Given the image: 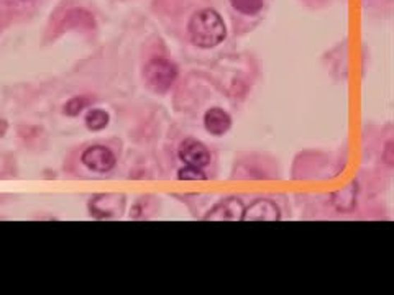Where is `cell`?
Returning <instances> with one entry per match:
<instances>
[{
  "instance_id": "6da1fadb",
  "label": "cell",
  "mask_w": 394,
  "mask_h": 295,
  "mask_svg": "<svg viewBox=\"0 0 394 295\" xmlns=\"http://www.w3.org/2000/svg\"><path fill=\"white\" fill-rule=\"evenodd\" d=\"M189 37L199 48H214L227 37L226 23L221 15L212 8H204L189 20Z\"/></svg>"
},
{
  "instance_id": "7a4b0ae2",
  "label": "cell",
  "mask_w": 394,
  "mask_h": 295,
  "mask_svg": "<svg viewBox=\"0 0 394 295\" xmlns=\"http://www.w3.org/2000/svg\"><path fill=\"white\" fill-rule=\"evenodd\" d=\"M144 82L154 92L164 94L169 91L178 77V69L171 61L163 58H154L147 63L143 71Z\"/></svg>"
},
{
  "instance_id": "3957f363",
  "label": "cell",
  "mask_w": 394,
  "mask_h": 295,
  "mask_svg": "<svg viewBox=\"0 0 394 295\" xmlns=\"http://www.w3.org/2000/svg\"><path fill=\"white\" fill-rule=\"evenodd\" d=\"M81 161L87 169L94 172H111L116 168V154L106 146H91L82 153Z\"/></svg>"
},
{
  "instance_id": "277c9868",
  "label": "cell",
  "mask_w": 394,
  "mask_h": 295,
  "mask_svg": "<svg viewBox=\"0 0 394 295\" xmlns=\"http://www.w3.org/2000/svg\"><path fill=\"white\" fill-rule=\"evenodd\" d=\"M179 158L186 166H194V168H206L211 163V153L209 149L204 146L201 142L194 138L184 139L179 146Z\"/></svg>"
},
{
  "instance_id": "5b68a950",
  "label": "cell",
  "mask_w": 394,
  "mask_h": 295,
  "mask_svg": "<svg viewBox=\"0 0 394 295\" xmlns=\"http://www.w3.org/2000/svg\"><path fill=\"white\" fill-rule=\"evenodd\" d=\"M243 205L238 199L230 197L218 202L211 212H209L204 220L206 222H237L243 217Z\"/></svg>"
},
{
  "instance_id": "8992f818",
  "label": "cell",
  "mask_w": 394,
  "mask_h": 295,
  "mask_svg": "<svg viewBox=\"0 0 394 295\" xmlns=\"http://www.w3.org/2000/svg\"><path fill=\"white\" fill-rule=\"evenodd\" d=\"M281 218L278 205L271 200L261 199L243 210V222H276Z\"/></svg>"
},
{
  "instance_id": "52a82bcc",
  "label": "cell",
  "mask_w": 394,
  "mask_h": 295,
  "mask_svg": "<svg viewBox=\"0 0 394 295\" xmlns=\"http://www.w3.org/2000/svg\"><path fill=\"white\" fill-rule=\"evenodd\" d=\"M204 125H206L207 132L214 134V137H222L230 130L232 118L226 110L214 107L207 110L206 115H204Z\"/></svg>"
},
{
  "instance_id": "ba28073f",
  "label": "cell",
  "mask_w": 394,
  "mask_h": 295,
  "mask_svg": "<svg viewBox=\"0 0 394 295\" xmlns=\"http://www.w3.org/2000/svg\"><path fill=\"white\" fill-rule=\"evenodd\" d=\"M333 203L338 208V212H350L357 203V186H348L343 191L333 194Z\"/></svg>"
},
{
  "instance_id": "9c48e42d",
  "label": "cell",
  "mask_w": 394,
  "mask_h": 295,
  "mask_svg": "<svg viewBox=\"0 0 394 295\" xmlns=\"http://www.w3.org/2000/svg\"><path fill=\"white\" fill-rule=\"evenodd\" d=\"M109 125V113L106 110L94 108L86 115V127L91 132H101Z\"/></svg>"
},
{
  "instance_id": "30bf717a",
  "label": "cell",
  "mask_w": 394,
  "mask_h": 295,
  "mask_svg": "<svg viewBox=\"0 0 394 295\" xmlns=\"http://www.w3.org/2000/svg\"><path fill=\"white\" fill-rule=\"evenodd\" d=\"M230 5L243 15H257L263 8V0H230Z\"/></svg>"
},
{
  "instance_id": "8fae6325",
  "label": "cell",
  "mask_w": 394,
  "mask_h": 295,
  "mask_svg": "<svg viewBox=\"0 0 394 295\" xmlns=\"http://www.w3.org/2000/svg\"><path fill=\"white\" fill-rule=\"evenodd\" d=\"M179 181H206L207 176L201 171V168L186 166L178 172Z\"/></svg>"
},
{
  "instance_id": "7c38bea8",
  "label": "cell",
  "mask_w": 394,
  "mask_h": 295,
  "mask_svg": "<svg viewBox=\"0 0 394 295\" xmlns=\"http://www.w3.org/2000/svg\"><path fill=\"white\" fill-rule=\"evenodd\" d=\"M86 107H87V99L74 97L71 100H68L66 107H64V113L69 115V117H78V115Z\"/></svg>"
},
{
  "instance_id": "4fadbf2b",
  "label": "cell",
  "mask_w": 394,
  "mask_h": 295,
  "mask_svg": "<svg viewBox=\"0 0 394 295\" xmlns=\"http://www.w3.org/2000/svg\"><path fill=\"white\" fill-rule=\"evenodd\" d=\"M5 130H7V123H5L4 120H0V137L5 133Z\"/></svg>"
}]
</instances>
